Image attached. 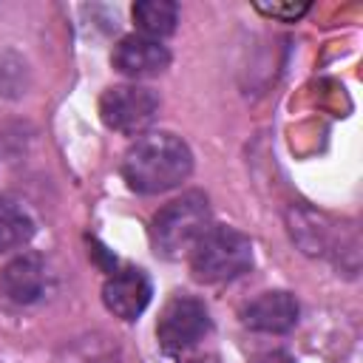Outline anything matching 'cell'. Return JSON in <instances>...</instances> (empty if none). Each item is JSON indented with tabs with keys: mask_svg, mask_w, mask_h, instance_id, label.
Listing matches in <instances>:
<instances>
[{
	"mask_svg": "<svg viewBox=\"0 0 363 363\" xmlns=\"http://www.w3.org/2000/svg\"><path fill=\"white\" fill-rule=\"evenodd\" d=\"M150 295H153V284H150L147 272L139 267H125V269L113 272L102 286L105 309L122 320H136L145 312V306L150 303Z\"/></svg>",
	"mask_w": 363,
	"mask_h": 363,
	"instance_id": "obj_6",
	"label": "cell"
},
{
	"mask_svg": "<svg viewBox=\"0 0 363 363\" xmlns=\"http://www.w3.org/2000/svg\"><path fill=\"white\" fill-rule=\"evenodd\" d=\"M261 14H267V17H272V20H284V23H295L298 17H303L306 11H309V6L306 3H286V6H278V3H272V6H255Z\"/></svg>",
	"mask_w": 363,
	"mask_h": 363,
	"instance_id": "obj_13",
	"label": "cell"
},
{
	"mask_svg": "<svg viewBox=\"0 0 363 363\" xmlns=\"http://www.w3.org/2000/svg\"><path fill=\"white\" fill-rule=\"evenodd\" d=\"M193 170L190 147L173 133H145L122 156V176L130 190L153 196L179 187Z\"/></svg>",
	"mask_w": 363,
	"mask_h": 363,
	"instance_id": "obj_1",
	"label": "cell"
},
{
	"mask_svg": "<svg viewBox=\"0 0 363 363\" xmlns=\"http://www.w3.org/2000/svg\"><path fill=\"white\" fill-rule=\"evenodd\" d=\"M62 363H119V352L99 337H82L77 346L68 349V357Z\"/></svg>",
	"mask_w": 363,
	"mask_h": 363,
	"instance_id": "obj_12",
	"label": "cell"
},
{
	"mask_svg": "<svg viewBox=\"0 0 363 363\" xmlns=\"http://www.w3.org/2000/svg\"><path fill=\"white\" fill-rule=\"evenodd\" d=\"M187 363H218V357H213V354H201V357H193V360H187Z\"/></svg>",
	"mask_w": 363,
	"mask_h": 363,
	"instance_id": "obj_15",
	"label": "cell"
},
{
	"mask_svg": "<svg viewBox=\"0 0 363 363\" xmlns=\"http://www.w3.org/2000/svg\"><path fill=\"white\" fill-rule=\"evenodd\" d=\"M298 301L295 295L275 289V292H264L255 301H250L241 309V320L244 326H250L252 332H267V335H284L298 323Z\"/></svg>",
	"mask_w": 363,
	"mask_h": 363,
	"instance_id": "obj_9",
	"label": "cell"
},
{
	"mask_svg": "<svg viewBox=\"0 0 363 363\" xmlns=\"http://www.w3.org/2000/svg\"><path fill=\"white\" fill-rule=\"evenodd\" d=\"M210 230V204L201 193H184L182 199L164 204L153 216V247L164 258H182L187 255L199 238Z\"/></svg>",
	"mask_w": 363,
	"mask_h": 363,
	"instance_id": "obj_2",
	"label": "cell"
},
{
	"mask_svg": "<svg viewBox=\"0 0 363 363\" xmlns=\"http://www.w3.org/2000/svg\"><path fill=\"white\" fill-rule=\"evenodd\" d=\"M159 113V96L145 85H113L99 96V116L111 130L139 133Z\"/></svg>",
	"mask_w": 363,
	"mask_h": 363,
	"instance_id": "obj_5",
	"label": "cell"
},
{
	"mask_svg": "<svg viewBox=\"0 0 363 363\" xmlns=\"http://www.w3.org/2000/svg\"><path fill=\"white\" fill-rule=\"evenodd\" d=\"M210 332V312L207 306L193 298V295H176L164 303L159 323H156V337L159 346L170 354L190 349Z\"/></svg>",
	"mask_w": 363,
	"mask_h": 363,
	"instance_id": "obj_4",
	"label": "cell"
},
{
	"mask_svg": "<svg viewBox=\"0 0 363 363\" xmlns=\"http://www.w3.org/2000/svg\"><path fill=\"white\" fill-rule=\"evenodd\" d=\"M45 264L34 252H23L9 261L0 272V295L14 306H31L45 295Z\"/></svg>",
	"mask_w": 363,
	"mask_h": 363,
	"instance_id": "obj_7",
	"label": "cell"
},
{
	"mask_svg": "<svg viewBox=\"0 0 363 363\" xmlns=\"http://www.w3.org/2000/svg\"><path fill=\"white\" fill-rule=\"evenodd\" d=\"M133 23L142 28V37L159 40L176 31L179 23V6L170 0H142L133 6Z\"/></svg>",
	"mask_w": 363,
	"mask_h": 363,
	"instance_id": "obj_10",
	"label": "cell"
},
{
	"mask_svg": "<svg viewBox=\"0 0 363 363\" xmlns=\"http://www.w3.org/2000/svg\"><path fill=\"white\" fill-rule=\"evenodd\" d=\"M252 267V241L235 227H210L190 250V269L204 284L233 281Z\"/></svg>",
	"mask_w": 363,
	"mask_h": 363,
	"instance_id": "obj_3",
	"label": "cell"
},
{
	"mask_svg": "<svg viewBox=\"0 0 363 363\" xmlns=\"http://www.w3.org/2000/svg\"><path fill=\"white\" fill-rule=\"evenodd\" d=\"M111 62L119 74L133 77V79H145V77H156L170 65V51L150 37L142 34H130L122 37L111 54Z\"/></svg>",
	"mask_w": 363,
	"mask_h": 363,
	"instance_id": "obj_8",
	"label": "cell"
},
{
	"mask_svg": "<svg viewBox=\"0 0 363 363\" xmlns=\"http://www.w3.org/2000/svg\"><path fill=\"white\" fill-rule=\"evenodd\" d=\"M252 363H295V360H292V354H289V352L272 349V352H264V354H258Z\"/></svg>",
	"mask_w": 363,
	"mask_h": 363,
	"instance_id": "obj_14",
	"label": "cell"
},
{
	"mask_svg": "<svg viewBox=\"0 0 363 363\" xmlns=\"http://www.w3.org/2000/svg\"><path fill=\"white\" fill-rule=\"evenodd\" d=\"M31 235H34V218L28 216V210L14 199L0 196V252L28 244Z\"/></svg>",
	"mask_w": 363,
	"mask_h": 363,
	"instance_id": "obj_11",
	"label": "cell"
}]
</instances>
